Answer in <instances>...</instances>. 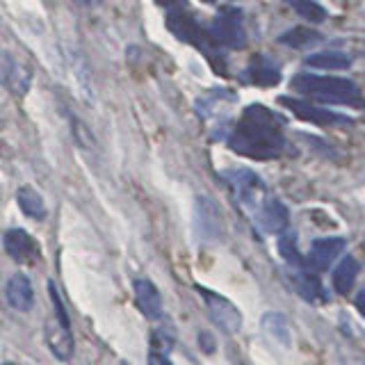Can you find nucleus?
I'll return each mask as SVG.
<instances>
[{
	"label": "nucleus",
	"instance_id": "obj_1",
	"mask_svg": "<svg viewBox=\"0 0 365 365\" xmlns=\"http://www.w3.org/2000/svg\"><path fill=\"white\" fill-rule=\"evenodd\" d=\"M228 144L235 153L254 160H277L285 151V137L277 114L262 106H249L242 112Z\"/></svg>",
	"mask_w": 365,
	"mask_h": 365
},
{
	"label": "nucleus",
	"instance_id": "obj_2",
	"mask_svg": "<svg viewBox=\"0 0 365 365\" xmlns=\"http://www.w3.org/2000/svg\"><path fill=\"white\" fill-rule=\"evenodd\" d=\"M292 87L304 96H311L334 106H347V108H365V96L354 85L351 80L334 78V76H315V73H299L292 78Z\"/></svg>",
	"mask_w": 365,
	"mask_h": 365
},
{
	"label": "nucleus",
	"instance_id": "obj_3",
	"mask_svg": "<svg viewBox=\"0 0 365 365\" xmlns=\"http://www.w3.org/2000/svg\"><path fill=\"white\" fill-rule=\"evenodd\" d=\"M48 292H51V302H53V315L48 317V322H46V327H43V340H46V345H48L51 354L57 361H71L73 351H76L71 322H68L64 304H62L60 294H57V288L53 283H48Z\"/></svg>",
	"mask_w": 365,
	"mask_h": 365
},
{
	"label": "nucleus",
	"instance_id": "obj_4",
	"mask_svg": "<svg viewBox=\"0 0 365 365\" xmlns=\"http://www.w3.org/2000/svg\"><path fill=\"white\" fill-rule=\"evenodd\" d=\"M208 37L212 43L224 46V48H242L247 41V34L242 28V14L240 9H222L217 19L210 23V32Z\"/></svg>",
	"mask_w": 365,
	"mask_h": 365
},
{
	"label": "nucleus",
	"instance_id": "obj_5",
	"mask_svg": "<svg viewBox=\"0 0 365 365\" xmlns=\"http://www.w3.org/2000/svg\"><path fill=\"white\" fill-rule=\"evenodd\" d=\"M0 85L7 87L14 96H26L32 87L30 66L3 48H0Z\"/></svg>",
	"mask_w": 365,
	"mask_h": 365
},
{
	"label": "nucleus",
	"instance_id": "obj_6",
	"mask_svg": "<svg viewBox=\"0 0 365 365\" xmlns=\"http://www.w3.org/2000/svg\"><path fill=\"white\" fill-rule=\"evenodd\" d=\"M201 297L205 302V308H208L210 319L222 331H226V334H237V331L242 329V315H240L235 304H231L222 294H217L212 290H203V288H201Z\"/></svg>",
	"mask_w": 365,
	"mask_h": 365
},
{
	"label": "nucleus",
	"instance_id": "obj_7",
	"mask_svg": "<svg viewBox=\"0 0 365 365\" xmlns=\"http://www.w3.org/2000/svg\"><path fill=\"white\" fill-rule=\"evenodd\" d=\"M279 103L283 108H288L294 117H299L302 121L315 123V125H338V123H349L347 117H342L338 112H331L327 108H319L315 103H306L292 96H281Z\"/></svg>",
	"mask_w": 365,
	"mask_h": 365
},
{
	"label": "nucleus",
	"instance_id": "obj_8",
	"mask_svg": "<svg viewBox=\"0 0 365 365\" xmlns=\"http://www.w3.org/2000/svg\"><path fill=\"white\" fill-rule=\"evenodd\" d=\"M167 26H169V30L174 32L178 39L187 41V43H194V46H197V48H201L203 53H208L210 43H208V39H205V34H203L201 26L187 14V11L176 9V7H174V9H169Z\"/></svg>",
	"mask_w": 365,
	"mask_h": 365
},
{
	"label": "nucleus",
	"instance_id": "obj_9",
	"mask_svg": "<svg viewBox=\"0 0 365 365\" xmlns=\"http://www.w3.org/2000/svg\"><path fill=\"white\" fill-rule=\"evenodd\" d=\"M3 247L11 260L21 262V265H30L39 258V247L34 242V237L26 233L23 228H9L3 237Z\"/></svg>",
	"mask_w": 365,
	"mask_h": 365
},
{
	"label": "nucleus",
	"instance_id": "obj_10",
	"mask_svg": "<svg viewBox=\"0 0 365 365\" xmlns=\"http://www.w3.org/2000/svg\"><path fill=\"white\" fill-rule=\"evenodd\" d=\"M256 217H258L260 228L265 233H283L285 228H288V222H290L288 208H285L279 199H272V197L262 199Z\"/></svg>",
	"mask_w": 365,
	"mask_h": 365
},
{
	"label": "nucleus",
	"instance_id": "obj_11",
	"mask_svg": "<svg viewBox=\"0 0 365 365\" xmlns=\"http://www.w3.org/2000/svg\"><path fill=\"white\" fill-rule=\"evenodd\" d=\"M135 292V304L148 319H160L163 317V294L148 279H137L133 283Z\"/></svg>",
	"mask_w": 365,
	"mask_h": 365
},
{
	"label": "nucleus",
	"instance_id": "obj_12",
	"mask_svg": "<svg viewBox=\"0 0 365 365\" xmlns=\"http://www.w3.org/2000/svg\"><path fill=\"white\" fill-rule=\"evenodd\" d=\"M342 249H345V237L315 240L311 249H308V265L317 272H322V269L331 267V262L342 254Z\"/></svg>",
	"mask_w": 365,
	"mask_h": 365
},
{
	"label": "nucleus",
	"instance_id": "obj_13",
	"mask_svg": "<svg viewBox=\"0 0 365 365\" xmlns=\"http://www.w3.org/2000/svg\"><path fill=\"white\" fill-rule=\"evenodd\" d=\"M197 228L199 233L205 237V240H215L222 235V215H220V208H217V203L208 197H199L197 199Z\"/></svg>",
	"mask_w": 365,
	"mask_h": 365
},
{
	"label": "nucleus",
	"instance_id": "obj_14",
	"mask_svg": "<svg viewBox=\"0 0 365 365\" xmlns=\"http://www.w3.org/2000/svg\"><path fill=\"white\" fill-rule=\"evenodd\" d=\"M5 297H7V304L14 308L19 313H28L30 308L34 306V288H32V281L26 277V274H14L9 281H7V288H5Z\"/></svg>",
	"mask_w": 365,
	"mask_h": 365
},
{
	"label": "nucleus",
	"instance_id": "obj_15",
	"mask_svg": "<svg viewBox=\"0 0 365 365\" xmlns=\"http://www.w3.org/2000/svg\"><path fill=\"white\" fill-rule=\"evenodd\" d=\"M247 78L256 87H274L281 83V71L277 62L267 55H254L247 66Z\"/></svg>",
	"mask_w": 365,
	"mask_h": 365
},
{
	"label": "nucleus",
	"instance_id": "obj_16",
	"mask_svg": "<svg viewBox=\"0 0 365 365\" xmlns=\"http://www.w3.org/2000/svg\"><path fill=\"white\" fill-rule=\"evenodd\" d=\"M228 182L233 185L237 199L242 201V203H247V205L256 203V194H258V190L262 185H260V180H258V176L254 174V171H249V169H233V171H228Z\"/></svg>",
	"mask_w": 365,
	"mask_h": 365
},
{
	"label": "nucleus",
	"instance_id": "obj_17",
	"mask_svg": "<svg viewBox=\"0 0 365 365\" xmlns=\"http://www.w3.org/2000/svg\"><path fill=\"white\" fill-rule=\"evenodd\" d=\"M306 66L317 71H347L351 66V57L340 51H319L306 57Z\"/></svg>",
	"mask_w": 365,
	"mask_h": 365
},
{
	"label": "nucleus",
	"instance_id": "obj_18",
	"mask_svg": "<svg viewBox=\"0 0 365 365\" xmlns=\"http://www.w3.org/2000/svg\"><path fill=\"white\" fill-rule=\"evenodd\" d=\"M16 201H19V208L23 210V215L30 217L34 222H41L46 217V203L41 199V194L30 187V185H23L16 192Z\"/></svg>",
	"mask_w": 365,
	"mask_h": 365
},
{
	"label": "nucleus",
	"instance_id": "obj_19",
	"mask_svg": "<svg viewBox=\"0 0 365 365\" xmlns=\"http://www.w3.org/2000/svg\"><path fill=\"white\" fill-rule=\"evenodd\" d=\"M319 41H322V34L311 28H290L288 32H283L279 37V43H285L292 51L313 48V46H317Z\"/></svg>",
	"mask_w": 365,
	"mask_h": 365
},
{
	"label": "nucleus",
	"instance_id": "obj_20",
	"mask_svg": "<svg viewBox=\"0 0 365 365\" xmlns=\"http://www.w3.org/2000/svg\"><path fill=\"white\" fill-rule=\"evenodd\" d=\"M356 274H359V262L354 256H345L334 272V288L340 294H349L354 283H356Z\"/></svg>",
	"mask_w": 365,
	"mask_h": 365
},
{
	"label": "nucleus",
	"instance_id": "obj_21",
	"mask_svg": "<svg viewBox=\"0 0 365 365\" xmlns=\"http://www.w3.org/2000/svg\"><path fill=\"white\" fill-rule=\"evenodd\" d=\"M288 5L294 7V11L302 19L311 21V23H322L327 21V9L317 3V0H285Z\"/></svg>",
	"mask_w": 365,
	"mask_h": 365
},
{
	"label": "nucleus",
	"instance_id": "obj_22",
	"mask_svg": "<svg viewBox=\"0 0 365 365\" xmlns=\"http://www.w3.org/2000/svg\"><path fill=\"white\" fill-rule=\"evenodd\" d=\"M262 327H265V331H267V334H269L274 340H277V342H281V345H285V347L290 345L288 322H285V317H283V315H279V313H269V315H265V317H262Z\"/></svg>",
	"mask_w": 365,
	"mask_h": 365
},
{
	"label": "nucleus",
	"instance_id": "obj_23",
	"mask_svg": "<svg viewBox=\"0 0 365 365\" xmlns=\"http://www.w3.org/2000/svg\"><path fill=\"white\" fill-rule=\"evenodd\" d=\"M299 290L306 299H317V297H322V292H324L319 281L315 277H308V274H304V277L299 279Z\"/></svg>",
	"mask_w": 365,
	"mask_h": 365
},
{
	"label": "nucleus",
	"instance_id": "obj_24",
	"mask_svg": "<svg viewBox=\"0 0 365 365\" xmlns=\"http://www.w3.org/2000/svg\"><path fill=\"white\" fill-rule=\"evenodd\" d=\"M279 249H281V256L288 260V262H299V251L294 247V235H283L281 242H279Z\"/></svg>",
	"mask_w": 365,
	"mask_h": 365
},
{
	"label": "nucleus",
	"instance_id": "obj_25",
	"mask_svg": "<svg viewBox=\"0 0 365 365\" xmlns=\"http://www.w3.org/2000/svg\"><path fill=\"white\" fill-rule=\"evenodd\" d=\"M71 121H73V135H76V142H78L80 146H87V144H89V140H91L89 133L83 128V123H80L78 119H71Z\"/></svg>",
	"mask_w": 365,
	"mask_h": 365
},
{
	"label": "nucleus",
	"instance_id": "obj_26",
	"mask_svg": "<svg viewBox=\"0 0 365 365\" xmlns=\"http://www.w3.org/2000/svg\"><path fill=\"white\" fill-rule=\"evenodd\" d=\"M148 365H174L169 359H167V354L165 351H160V349H151L148 351Z\"/></svg>",
	"mask_w": 365,
	"mask_h": 365
},
{
	"label": "nucleus",
	"instance_id": "obj_27",
	"mask_svg": "<svg viewBox=\"0 0 365 365\" xmlns=\"http://www.w3.org/2000/svg\"><path fill=\"white\" fill-rule=\"evenodd\" d=\"M354 304H356V311L365 317V285H363V288L359 290V294H356V302H354Z\"/></svg>",
	"mask_w": 365,
	"mask_h": 365
},
{
	"label": "nucleus",
	"instance_id": "obj_28",
	"mask_svg": "<svg viewBox=\"0 0 365 365\" xmlns=\"http://www.w3.org/2000/svg\"><path fill=\"white\" fill-rule=\"evenodd\" d=\"M160 5H165V7H169V9H174L176 5H182L185 0H158Z\"/></svg>",
	"mask_w": 365,
	"mask_h": 365
},
{
	"label": "nucleus",
	"instance_id": "obj_29",
	"mask_svg": "<svg viewBox=\"0 0 365 365\" xmlns=\"http://www.w3.org/2000/svg\"><path fill=\"white\" fill-rule=\"evenodd\" d=\"M80 3H85V5H96L98 0H80Z\"/></svg>",
	"mask_w": 365,
	"mask_h": 365
},
{
	"label": "nucleus",
	"instance_id": "obj_30",
	"mask_svg": "<svg viewBox=\"0 0 365 365\" xmlns=\"http://www.w3.org/2000/svg\"><path fill=\"white\" fill-rule=\"evenodd\" d=\"M203 3H215V0H203Z\"/></svg>",
	"mask_w": 365,
	"mask_h": 365
},
{
	"label": "nucleus",
	"instance_id": "obj_31",
	"mask_svg": "<svg viewBox=\"0 0 365 365\" xmlns=\"http://www.w3.org/2000/svg\"><path fill=\"white\" fill-rule=\"evenodd\" d=\"M3 365H16V363H3Z\"/></svg>",
	"mask_w": 365,
	"mask_h": 365
}]
</instances>
